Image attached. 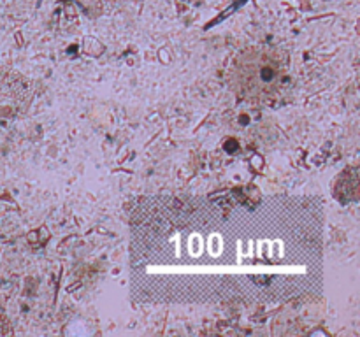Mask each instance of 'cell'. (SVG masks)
Segmentation results:
<instances>
[{
    "label": "cell",
    "instance_id": "6da1fadb",
    "mask_svg": "<svg viewBox=\"0 0 360 337\" xmlns=\"http://www.w3.org/2000/svg\"><path fill=\"white\" fill-rule=\"evenodd\" d=\"M287 60L271 48H248L231 69V84L246 100H273L287 86Z\"/></svg>",
    "mask_w": 360,
    "mask_h": 337
}]
</instances>
